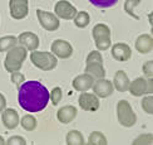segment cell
<instances>
[{"instance_id":"1","label":"cell","mask_w":153,"mask_h":145,"mask_svg":"<svg viewBox=\"0 0 153 145\" xmlns=\"http://www.w3.org/2000/svg\"><path fill=\"white\" fill-rule=\"evenodd\" d=\"M18 102L29 112H40L49 102L48 88L39 81H27L18 87Z\"/></svg>"},{"instance_id":"2","label":"cell","mask_w":153,"mask_h":145,"mask_svg":"<svg viewBox=\"0 0 153 145\" xmlns=\"http://www.w3.org/2000/svg\"><path fill=\"white\" fill-rule=\"evenodd\" d=\"M28 57V50L23 46H14L6 50V57L4 61V67L9 73L14 71H20L24 61Z\"/></svg>"},{"instance_id":"3","label":"cell","mask_w":153,"mask_h":145,"mask_svg":"<svg viewBox=\"0 0 153 145\" xmlns=\"http://www.w3.org/2000/svg\"><path fill=\"white\" fill-rule=\"evenodd\" d=\"M30 61L42 71H52L58 65V58L52 52H39V50H31Z\"/></svg>"},{"instance_id":"4","label":"cell","mask_w":153,"mask_h":145,"mask_svg":"<svg viewBox=\"0 0 153 145\" xmlns=\"http://www.w3.org/2000/svg\"><path fill=\"white\" fill-rule=\"evenodd\" d=\"M117 119L123 128H132L137 122V115L127 100H120L117 104Z\"/></svg>"},{"instance_id":"5","label":"cell","mask_w":153,"mask_h":145,"mask_svg":"<svg viewBox=\"0 0 153 145\" xmlns=\"http://www.w3.org/2000/svg\"><path fill=\"white\" fill-rule=\"evenodd\" d=\"M92 35L98 50H107L111 48V29L107 24L98 23L92 29Z\"/></svg>"},{"instance_id":"6","label":"cell","mask_w":153,"mask_h":145,"mask_svg":"<svg viewBox=\"0 0 153 145\" xmlns=\"http://www.w3.org/2000/svg\"><path fill=\"white\" fill-rule=\"evenodd\" d=\"M128 91L132 96L141 97L143 95H148L153 92V78H143L138 77L129 82Z\"/></svg>"},{"instance_id":"7","label":"cell","mask_w":153,"mask_h":145,"mask_svg":"<svg viewBox=\"0 0 153 145\" xmlns=\"http://www.w3.org/2000/svg\"><path fill=\"white\" fill-rule=\"evenodd\" d=\"M36 17H38V22L42 25V28H44L48 32H55L59 28V18L56 17L54 13L45 11V10H36Z\"/></svg>"},{"instance_id":"8","label":"cell","mask_w":153,"mask_h":145,"mask_svg":"<svg viewBox=\"0 0 153 145\" xmlns=\"http://www.w3.org/2000/svg\"><path fill=\"white\" fill-rule=\"evenodd\" d=\"M9 11L10 17L15 20H22L27 18L29 13L28 0H9Z\"/></svg>"},{"instance_id":"9","label":"cell","mask_w":153,"mask_h":145,"mask_svg":"<svg viewBox=\"0 0 153 145\" xmlns=\"http://www.w3.org/2000/svg\"><path fill=\"white\" fill-rule=\"evenodd\" d=\"M52 53L56 57V58H60V59H67V58H71L72 54H73V46L68 41L64 39H55L52 43Z\"/></svg>"},{"instance_id":"10","label":"cell","mask_w":153,"mask_h":145,"mask_svg":"<svg viewBox=\"0 0 153 145\" xmlns=\"http://www.w3.org/2000/svg\"><path fill=\"white\" fill-rule=\"evenodd\" d=\"M54 14L64 20H71L76 14V8L67 0H59L54 6Z\"/></svg>"},{"instance_id":"11","label":"cell","mask_w":153,"mask_h":145,"mask_svg":"<svg viewBox=\"0 0 153 145\" xmlns=\"http://www.w3.org/2000/svg\"><path fill=\"white\" fill-rule=\"evenodd\" d=\"M78 104L80 109L84 111H97L99 109V97L95 96L94 93H89L88 91H84L80 93Z\"/></svg>"},{"instance_id":"12","label":"cell","mask_w":153,"mask_h":145,"mask_svg":"<svg viewBox=\"0 0 153 145\" xmlns=\"http://www.w3.org/2000/svg\"><path fill=\"white\" fill-rule=\"evenodd\" d=\"M92 88H93V93L99 98H105L108 96H111L114 91L113 83L109 80H105V78H99L97 81H94Z\"/></svg>"},{"instance_id":"13","label":"cell","mask_w":153,"mask_h":145,"mask_svg":"<svg viewBox=\"0 0 153 145\" xmlns=\"http://www.w3.org/2000/svg\"><path fill=\"white\" fill-rule=\"evenodd\" d=\"M112 57L118 62H126L132 57V49L127 43H116L111 49Z\"/></svg>"},{"instance_id":"14","label":"cell","mask_w":153,"mask_h":145,"mask_svg":"<svg viewBox=\"0 0 153 145\" xmlns=\"http://www.w3.org/2000/svg\"><path fill=\"white\" fill-rule=\"evenodd\" d=\"M18 42L20 43V46L25 47L27 50H30V52L38 49L40 44L39 38L33 32H23V33H20V35L18 37Z\"/></svg>"},{"instance_id":"15","label":"cell","mask_w":153,"mask_h":145,"mask_svg":"<svg viewBox=\"0 0 153 145\" xmlns=\"http://www.w3.org/2000/svg\"><path fill=\"white\" fill-rule=\"evenodd\" d=\"M1 121L6 129L13 130L18 128L20 119H19V113L14 109H6L5 107L1 111Z\"/></svg>"},{"instance_id":"16","label":"cell","mask_w":153,"mask_h":145,"mask_svg":"<svg viewBox=\"0 0 153 145\" xmlns=\"http://www.w3.org/2000/svg\"><path fill=\"white\" fill-rule=\"evenodd\" d=\"M94 78L92 77L91 74L88 73H83V74H79L73 80L72 85H73V88L75 91H79V92H84V91H88L91 90L93 83H94Z\"/></svg>"},{"instance_id":"17","label":"cell","mask_w":153,"mask_h":145,"mask_svg":"<svg viewBox=\"0 0 153 145\" xmlns=\"http://www.w3.org/2000/svg\"><path fill=\"white\" fill-rule=\"evenodd\" d=\"M136 49L138 53L147 54L153 49V38L149 34H141L136 41Z\"/></svg>"},{"instance_id":"18","label":"cell","mask_w":153,"mask_h":145,"mask_svg":"<svg viewBox=\"0 0 153 145\" xmlns=\"http://www.w3.org/2000/svg\"><path fill=\"white\" fill-rule=\"evenodd\" d=\"M76 113H78V111L74 106H63L56 112V119L62 124H69L76 117Z\"/></svg>"},{"instance_id":"19","label":"cell","mask_w":153,"mask_h":145,"mask_svg":"<svg viewBox=\"0 0 153 145\" xmlns=\"http://www.w3.org/2000/svg\"><path fill=\"white\" fill-rule=\"evenodd\" d=\"M84 73L91 74L94 80L104 78L105 69L103 67V62H87V66L84 68Z\"/></svg>"},{"instance_id":"20","label":"cell","mask_w":153,"mask_h":145,"mask_svg":"<svg viewBox=\"0 0 153 145\" xmlns=\"http://www.w3.org/2000/svg\"><path fill=\"white\" fill-rule=\"evenodd\" d=\"M129 78L124 71H117L116 74L113 77V87L114 90H117L119 92H126L128 91V86H129Z\"/></svg>"},{"instance_id":"21","label":"cell","mask_w":153,"mask_h":145,"mask_svg":"<svg viewBox=\"0 0 153 145\" xmlns=\"http://www.w3.org/2000/svg\"><path fill=\"white\" fill-rule=\"evenodd\" d=\"M65 143L68 145H83V144H85V140L80 131L71 130L65 136Z\"/></svg>"},{"instance_id":"22","label":"cell","mask_w":153,"mask_h":145,"mask_svg":"<svg viewBox=\"0 0 153 145\" xmlns=\"http://www.w3.org/2000/svg\"><path fill=\"white\" fill-rule=\"evenodd\" d=\"M19 124L22 125V128L24 130H27V131H33L36 129V126H38V121H36V119L33 116V115H30V113H27V115H24L22 117V120L19 121Z\"/></svg>"},{"instance_id":"23","label":"cell","mask_w":153,"mask_h":145,"mask_svg":"<svg viewBox=\"0 0 153 145\" xmlns=\"http://www.w3.org/2000/svg\"><path fill=\"white\" fill-rule=\"evenodd\" d=\"M18 37L15 35H5L0 38V52H6L10 48L16 46Z\"/></svg>"},{"instance_id":"24","label":"cell","mask_w":153,"mask_h":145,"mask_svg":"<svg viewBox=\"0 0 153 145\" xmlns=\"http://www.w3.org/2000/svg\"><path fill=\"white\" fill-rule=\"evenodd\" d=\"M88 144L89 145H107L108 144V140L105 135L103 132L100 131H93L89 134V137H88Z\"/></svg>"},{"instance_id":"25","label":"cell","mask_w":153,"mask_h":145,"mask_svg":"<svg viewBox=\"0 0 153 145\" xmlns=\"http://www.w3.org/2000/svg\"><path fill=\"white\" fill-rule=\"evenodd\" d=\"M73 19H74L75 27H78V28H85L91 23V17H89L87 11H79V13L76 11V14Z\"/></svg>"},{"instance_id":"26","label":"cell","mask_w":153,"mask_h":145,"mask_svg":"<svg viewBox=\"0 0 153 145\" xmlns=\"http://www.w3.org/2000/svg\"><path fill=\"white\" fill-rule=\"evenodd\" d=\"M141 4V0H126L124 2V5H123V8L126 10V13L128 15H131L132 18H134L136 20H138V15L134 13V9H136V6Z\"/></svg>"},{"instance_id":"27","label":"cell","mask_w":153,"mask_h":145,"mask_svg":"<svg viewBox=\"0 0 153 145\" xmlns=\"http://www.w3.org/2000/svg\"><path fill=\"white\" fill-rule=\"evenodd\" d=\"M92 5H94L95 8H99V9H107V8H111V6H114L118 0H88Z\"/></svg>"},{"instance_id":"28","label":"cell","mask_w":153,"mask_h":145,"mask_svg":"<svg viewBox=\"0 0 153 145\" xmlns=\"http://www.w3.org/2000/svg\"><path fill=\"white\" fill-rule=\"evenodd\" d=\"M141 106H142V109L146 112L149 113V115H152L153 113V96H152V93H148L147 96L142 98Z\"/></svg>"},{"instance_id":"29","label":"cell","mask_w":153,"mask_h":145,"mask_svg":"<svg viewBox=\"0 0 153 145\" xmlns=\"http://www.w3.org/2000/svg\"><path fill=\"white\" fill-rule=\"evenodd\" d=\"M62 97H63V92H62V88L60 87H54L52 91H50V93H49V100L52 101V104L54 105V106H56V105H59V102L62 101Z\"/></svg>"},{"instance_id":"30","label":"cell","mask_w":153,"mask_h":145,"mask_svg":"<svg viewBox=\"0 0 153 145\" xmlns=\"http://www.w3.org/2000/svg\"><path fill=\"white\" fill-rule=\"evenodd\" d=\"M153 143V135L152 134H142L139 135L137 139L133 140V145H141V144H146V145H152Z\"/></svg>"},{"instance_id":"31","label":"cell","mask_w":153,"mask_h":145,"mask_svg":"<svg viewBox=\"0 0 153 145\" xmlns=\"http://www.w3.org/2000/svg\"><path fill=\"white\" fill-rule=\"evenodd\" d=\"M10 80H11L13 83L16 85V87H19L23 82H25V76L23 73H20V71H14V72H11Z\"/></svg>"},{"instance_id":"32","label":"cell","mask_w":153,"mask_h":145,"mask_svg":"<svg viewBox=\"0 0 153 145\" xmlns=\"http://www.w3.org/2000/svg\"><path fill=\"white\" fill-rule=\"evenodd\" d=\"M5 144H8V145H27V140L20 135H14V136L9 137L8 140L5 141Z\"/></svg>"},{"instance_id":"33","label":"cell","mask_w":153,"mask_h":145,"mask_svg":"<svg viewBox=\"0 0 153 145\" xmlns=\"http://www.w3.org/2000/svg\"><path fill=\"white\" fill-rule=\"evenodd\" d=\"M87 62H103V57L100 54V50H92L91 53L87 56V59H85V63Z\"/></svg>"},{"instance_id":"34","label":"cell","mask_w":153,"mask_h":145,"mask_svg":"<svg viewBox=\"0 0 153 145\" xmlns=\"http://www.w3.org/2000/svg\"><path fill=\"white\" fill-rule=\"evenodd\" d=\"M143 73L146 76V78H153V61H147L143 65Z\"/></svg>"},{"instance_id":"35","label":"cell","mask_w":153,"mask_h":145,"mask_svg":"<svg viewBox=\"0 0 153 145\" xmlns=\"http://www.w3.org/2000/svg\"><path fill=\"white\" fill-rule=\"evenodd\" d=\"M6 107V98L3 93H0V113H1V111Z\"/></svg>"},{"instance_id":"36","label":"cell","mask_w":153,"mask_h":145,"mask_svg":"<svg viewBox=\"0 0 153 145\" xmlns=\"http://www.w3.org/2000/svg\"><path fill=\"white\" fill-rule=\"evenodd\" d=\"M5 141H6L5 139H4L1 135H0V145H4V144H5Z\"/></svg>"},{"instance_id":"37","label":"cell","mask_w":153,"mask_h":145,"mask_svg":"<svg viewBox=\"0 0 153 145\" xmlns=\"http://www.w3.org/2000/svg\"><path fill=\"white\" fill-rule=\"evenodd\" d=\"M152 17H153V13L151 11V14L148 15V22H149V24H151V25H152Z\"/></svg>"}]
</instances>
